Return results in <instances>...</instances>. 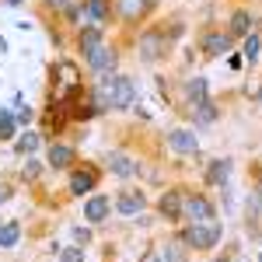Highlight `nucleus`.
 I'll use <instances>...</instances> for the list:
<instances>
[{"label":"nucleus","instance_id":"1","mask_svg":"<svg viewBox=\"0 0 262 262\" xmlns=\"http://www.w3.org/2000/svg\"><path fill=\"white\" fill-rule=\"evenodd\" d=\"M185 242L192 245V248H213V245L221 242V224L192 221L189 227H185Z\"/></svg>","mask_w":262,"mask_h":262},{"label":"nucleus","instance_id":"2","mask_svg":"<svg viewBox=\"0 0 262 262\" xmlns=\"http://www.w3.org/2000/svg\"><path fill=\"white\" fill-rule=\"evenodd\" d=\"M133 81L129 77H112V81H105V105H112V108H129L133 105Z\"/></svg>","mask_w":262,"mask_h":262},{"label":"nucleus","instance_id":"3","mask_svg":"<svg viewBox=\"0 0 262 262\" xmlns=\"http://www.w3.org/2000/svg\"><path fill=\"white\" fill-rule=\"evenodd\" d=\"M168 147L179 150V154H192V150L200 147V140H196V133H189V129H171V133H168Z\"/></svg>","mask_w":262,"mask_h":262},{"label":"nucleus","instance_id":"4","mask_svg":"<svg viewBox=\"0 0 262 262\" xmlns=\"http://www.w3.org/2000/svg\"><path fill=\"white\" fill-rule=\"evenodd\" d=\"M164 53V35H158V32H147L140 39V56L143 60H158Z\"/></svg>","mask_w":262,"mask_h":262},{"label":"nucleus","instance_id":"5","mask_svg":"<svg viewBox=\"0 0 262 262\" xmlns=\"http://www.w3.org/2000/svg\"><path fill=\"white\" fill-rule=\"evenodd\" d=\"M185 213H189L192 221H213V206L203 200V196H189V200H185Z\"/></svg>","mask_w":262,"mask_h":262},{"label":"nucleus","instance_id":"6","mask_svg":"<svg viewBox=\"0 0 262 262\" xmlns=\"http://www.w3.org/2000/svg\"><path fill=\"white\" fill-rule=\"evenodd\" d=\"M84 56H88V63H91L95 70H108V67L116 63V53H112V49H105V46H95V49H91V53H84Z\"/></svg>","mask_w":262,"mask_h":262},{"label":"nucleus","instance_id":"7","mask_svg":"<svg viewBox=\"0 0 262 262\" xmlns=\"http://www.w3.org/2000/svg\"><path fill=\"white\" fill-rule=\"evenodd\" d=\"M105 213H108V200H105V196H91V200L84 203V217L91 224H98Z\"/></svg>","mask_w":262,"mask_h":262},{"label":"nucleus","instance_id":"8","mask_svg":"<svg viewBox=\"0 0 262 262\" xmlns=\"http://www.w3.org/2000/svg\"><path fill=\"white\" fill-rule=\"evenodd\" d=\"M95 182H98V175H95V171H77V175L70 179V189H74V196H84Z\"/></svg>","mask_w":262,"mask_h":262},{"label":"nucleus","instance_id":"9","mask_svg":"<svg viewBox=\"0 0 262 262\" xmlns=\"http://www.w3.org/2000/svg\"><path fill=\"white\" fill-rule=\"evenodd\" d=\"M56 74H60L63 88L74 95V91H77V84H81V77H77V67H70V63H60V67H56Z\"/></svg>","mask_w":262,"mask_h":262},{"label":"nucleus","instance_id":"10","mask_svg":"<svg viewBox=\"0 0 262 262\" xmlns=\"http://www.w3.org/2000/svg\"><path fill=\"white\" fill-rule=\"evenodd\" d=\"M203 49H206L210 56H221V53L231 49V39H227V35H210V39L203 42Z\"/></svg>","mask_w":262,"mask_h":262},{"label":"nucleus","instance_id":"11","mask_svg":"<svg viewBox=\"0 0 262 262\" xmlns=\"http://www.w3.org/2000/svg\"><path fill=\"white\" fill-rule=\"evenodd\" d=\"M49 164H53V168L74 164V150H70V147H53V150H49Z\"/></svg>","mask_w":262,"mask_h":262},{"label":"nucleus","instance_id":"12","mask_svg":"<svg viewBox=\"0 0 262 262\" xmlns=\"http://www.w3.org/2000/svg\"><path fill=\"white\" fill-rule=\"evenodd\" d=\"M108 164H112V171H116V175H122V179H126V175H133V168H137V164L126 158V154H112V158H108Z\"/></svg>","mask_w":262,"mask_h":262},{"label":"nucleus","instance_id":"13","mask_svg":"<svg viewBox=\"0 0 262 262\" xmlns=\"http://www.w3.org/2000/svg\"><path fill=\"white\" fill-rule=\"evenodd\" d=\"M192 119H196V122H213V119H217V108H213L210 101H200V105L192 108Z\"/></svg>","mask_w":262,"mask_h":262},{"label":"nucleus","instance_id":"14","mask_svg":"<svg viewBox=\"0 0 262 262\" xmlns=\"http://www.w3.org/2000/svg\"><path fill=\"white\" fill-rule=\"evenodd\" d=\"M98 42H101V28H84V32H81V49H84V53H91Z\"/></svg>","mask_w":262,"mask_h":262},{"label":"nucleus","instance_id":"15","mask_svg":"<svg viewBox=\"0 0 262 262\" xmlns=\"http://www.w3.org/2000/svg\"><path fill=\"white\" fill-rule=\"evenodd\" d=\"M116 206H119V213H140L143 210V196H122Z\"/></svg>","mask_w":262,"mask_h":262},{"label":"nucleus","instance_id":"16","mask_svg":"<svg viewBox=\"0 0 262 262\" xmlns=\"http://www.w3.org/2000/svg\"><path fill=\"white\" fill-rule=\"evenodd\" d=\"M179 210H182V192H168V196L161 200V213H168V217H175Z\"/></svg>","mask_w":262,"mask_h":262},{"label":"nucleus","instance_id":"17","mask_svg":"<svg viewBox=\"0 0 262 262\" xmlns=\"http://www.w3.org/2000/svg\"><path fill=\"white\" fill-rule=\"evenodd\" d=\"M248 25H252L248 11H234V18H231V32H234V35H245V32H248Z\"/></svg>","mask_w":262,"mask_h":262},{"label":"nucleus","instance_id":"18","mask_svg":"<svg viewBox=\"0 0 262 262\" xmlns=\"http://www.w3.org/2000/svg\"><path fill=\"white\" fill-rule=\"evenodd\" d=\"M18 224H4V227H0V245H4V248H7V245H14L18 242Z\"/></svg>","mask_w":262,"mask_h":262},{"label":"nucleus","instance_id":"19","mask_svg":"<svg viewBox=\"0 0 262 262\" xmlns=\"http://www.w3.org/2000/svg\"><path fill=\"white\" fill-rule=\"evenodd\" d=\"M227 171H231L227 161H213L210 164V182H227Z\"/></svg>","mask_w":262,"mask_h":262},{"label":"nucleus","instance_id":"20","mask_svg":"<svg viewBox=\"0 0 262 262\" xmlns=\"http://www.w3.org/2000/svg\"><path fill=\"white\" fill-rule=\"evenodd\" d=\"M105 14H108V4H105V0H91V4H88V18L91 21H101Z\"/></svg>","mask_w":262,"mask_h":262},{"label":"nucleus","instance_id":"21","mask_svg":"<svg viewBox=\"0 0 262 262\" xmlns=\"http://www.w3.org/2000/svg\"><path fill=\"white\" fill-rule=\"evenodd\" d=\"M14 133V116L11 112H0V140H7Z\"/></svg>","mask_w":262,"mask_h":262},{"label":"nucleus","instance_id":"22","mask_svg":"<svg viewBox=\"0 0 262 262\" xmlns=\"http://www.w3.org/2000/svg\"><path fill=\"white\" fill-rule=\"evenodd\" d=\"M150 262H182V255H179V248L168 245V248H161V255H154Z\"/></svg>","mask_w":262,"mask_h":262},{"label":"nucleus","instance_id":"23","mask_svg":"<svg viewBox=\"0 0 262 262\" xmlns=\"http://www.w3.org/2000/svg\"><path fill=\"white\" fill-rule=\"evenodd\" d=\"M259 49H262V42L255 39V35H248V39H245V56H248V60H255V56H259Z\"/></svg>","mask_w":262,"mask_h":262},{"label":"nucleus","instance_id":"24","mask_svg":"<svg viewBox=\"0 0 262 262\" xmlns=\"http://www.w3.org/2000/svg\"><path fill=\"white\" fill-rule=\"evenodd\" d=\"M189 98H196V101L206 98V81H192L189 84Z\"/></svg>","mask_w":262,"mask_h":262},{"label":"nucleus","instance_id":"25","mask_svg":"<svg viewBox=\"0 0 262 262\" xmlns=\"http://www.w3.org/2000/svg\"><path fill=\"white\" fill-rule=\"evenodd\" d=\"M35 147H39V137H35V133H25L18 140V150H35Z\"/></svg>","mask_w":262,"mask_h":262},{"label":"nucleus","instance_id":"26","mask_svg":"<svg viewBox=\"0 0 262 262\" xmlns=\"http://www.w3.org/2000/svg\"><path fill=\"white\" fill-rule=\"evenodd\" d=\"M63 262H84V252L81 248H67L63 252Z\"/></svg>","mask_w":262,"mask_h":262},{"label":"nucleus","instance_id":"27","mask_svg":"<svg viewBox=\"0 0 262 262\" xmlns=\"http://www.w3.org/2000/svg\"><path fill=\"white\" fill-rule=\"evenodd\" d=\"M137 11H140L137 0H122V14H126V18H137Z\"/></svg>","mask_w":262,"mask_h":262},{"label":"nucleus","instance_id":"28","mask_svg":"<svg viewBox=\"0 0 262 262\" xmlns=\"http://www.w3.org/2000/svg\"><path fill=\"white\" fill-rule=\"evenodd\" d=\"M39 175V161H28L25 164V179H35Z\"/></svg>","mask_w":262,"mask_h":262},{"label":"nucleus","instance_id":"29","mask_svg":"<svg viewBox=\"0 0 262 262\" xmlns=\"http://www.w3.org/2000/svg\"><path fill=\"white\" fill-rule=\"evenodd\" d=\"M4 4H11V7H18V4H21V0H4Z\"/></svg>","mask_w":262,"mask_h":262},{"label":"nucleus","instance_id":"30","mask_svg":"<svg viewBox=\"0 0 262 262\" xmlns=\"http://www.w3.org/2000/svg\"><path fill=\"white\" fill-rule=\"evenodd\" d=\"M4 196H7V189H0V200H4Z\"/></svg>","mask_w":262,"mask_h":262},{"label":"nucleus","instance_id":"31","mask_svg":"<svg viewBox=\"0 0 262 262\" xmlns=\"http://www.w3.org/2000/svg\"><path fill=\"white\" fill-rule=\"evenodd\" d=\"M217 262H221V259H217Z\"/></svg>","mask_w":262,"mask_h":262}]
</instances>
